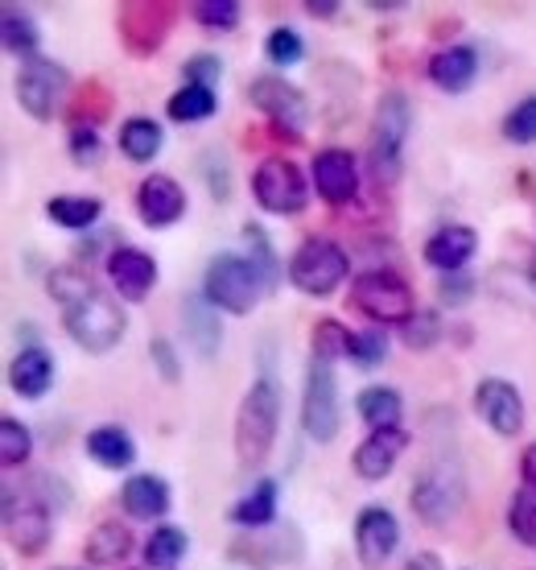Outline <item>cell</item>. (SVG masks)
<instances>
[{"label":"cell","mask_w":536,"mask_h":570,"mask_svg":"<svg viewBox=\"0 0 536 570\" xmlns=\"http://www.w3.org/2000/svg\"><path fill=\"white\" fill-rule=\"evenodd\" d=\"M306 13L310 17H335L339 13V4H306Z\"/></svg>","instance_id":"obj_51"},{"label":"cell","mask_w":536,"mask_h":570,"mask_svg":"<svg viewBox=\"0 0 536 570\" xmlns=\"http://www.w3.org/2000/svg\"><path fill=\"white\" fill-rule=\"evenodd\" d=\"M520 475H524V488H536V442H533V446H524Z\"/></svg>","instance_id":"obj_49"},{"label":"cell","mask_w":536,"mask_h":570,"mask_svg":"<svg viewBox=\"0 0 536 570\" xmlns=\"http://www.w3.org/2000/svg\"><path fill=\"white\" fill-rule=\"evenodd\" d=\"M149 352H153L157 368H161V376H166V381H178V376H182V368H178V356H173V343L170 340H153V343H149Z\"/></svg>","instance_id":"obj_48"},{"label":"cell","mask_w":536,"mask_h":570,"mask_svg":"<svg viewBox=\"0 0 536 570\" xmlns=\"http://www.w3.org/2000/svg\"><path fill=\"white\" fill-rule=\"evenodd\" d=\"M248 100L272 120V129L289 132V141H297L301 129H306V120H310L306 96L294 83H285L281 75H256L252 83H248Z\"/></svg>","instance_id":"obj_11"},{"label":"cell","mask_w":536,"mask_h":570,"mask_svg":"<svg viewBox=\"0 0 536 570\" xmlns=\"http://www.w3.org/2000/svg\"><path fill=\"white\" fill-rule=\"evenodd\" d=\"M504 137H508L512 145H533L536 141V96L520 100L508 116H504Z\"/></svg>","instance_id":"obj_42"},{"label":"cell","mask_w":536,"mask_h":570,"mask_svg":"<svg viewBox=\"0 0 536 570\" xmlns=\"http://www.w3.org/2000/svg\"><path fill=\"white\" fill-rule=\"evenodd\" d=\"M108 277H112L116 294L125 302H145L149 289L157 285V261L145 253V248H132V244H120L108 253Z\"/></svg>","instance_id":"obj_15"},{"label":"cell","mask_w":536,"mask_h":570,"mask_svg":"<svg viewBox=\"0 0 536 570\" xmlns=\"http://www.w3.org/2000/svg\"><path fill=\"white\" fill-rule=\"evenodd\" d=\"M405 570H441L438 554H413L409 562H405Z\"/></svg>","instance_id":"obj_50"},{"label":"cell","mask_w":536,"mask_h":570,"mask_svg":"<svg viewBox=\"0 0 536 570\" xmlns=\"http://www.w3.org/2000/svg\"><path fill=\"white\" fill-rule=\"evenodd\" d=\"M508 529L512 538L536 550V488H520L508 504Z\"/></svg>","instance_id":"obj_36"},{"label":"cell","mask_w":536,"mask_h":570,"mask_svg":"<svg viewBox=\"0 0 536 570\" xmlns=\"http://www.w3.org/2000/svg\"><path fill=\"white\" fill-rule=\"evenodd\" d=\"M190 13H195L198 26H207L211 33H227V29L240 26L244 9L236 4V0H202V4H195Z\"/></svg>","instance_id":"obj_40"},{"label":"cell","mask_w":536,"mask_h":570,"mask_svg":"<svg viewBox=\"0 0 536 570\" xmlns=\"http://www.w3.org/2000/svg\"><path fill=\"white\" fill-rule=\"evenodd\" d=\"M347 253L326 236H310L297 244V253L289 257V282L301 289L306 298H330L343 282H347Z\"/></svg>","instance_id":"obj_4"},{"label":"cell","mask_w":536,"mask_h":570,"mask_svg":"<svg viewBox=\"0 0 536 570\" xmlns=\"http://www.w3.org/2000/svg\"><path fill=\"white\" fill-rule=\"evenodd\" d=\"M400 335H405V343H409V347H417V352H421V347H434V343L441 340L438 314H434V311H417L409 323L400 327Z\"/></svg>","instance_id":"obj_43"},{"label":"cell","mask_w":536,"mask_h":570,"mask_svg":"<svg viewBox=\"0 0 536 570\" xmlns=\"http://www.w3.org/2000/svg\"><path fill=\"white\" fill-rule=\"evenodd\" d=\"M173 17H178V9L166 4V0H137V4H125V9L116 13L120 42L141 58L153 55V50H161V42L170 38Z\"/></svg>","instance_id":"obj_12"},{"label":"cell","mask_w":536,"mask_h":570,"mask_svg":"<svg viewBox=\"0 0 536 570\" xmlns=\"http://www.w3.org/2000/svg\"><path fill=\"white\" fill-rule=\"evenodd\" d=\"M351 302L376 323V327H405L413 314H417L413 289L388 269L359 273L351 282Z\"/></svg>","instance_id":"obj_5"},{"label":"cell","mask_w":536,"mask_h":570,"mask_svg":"<svg viewBox=\"0 0 536 570\" xmlns=\"http://www.w3.org/2000/svg\"><path fill=\"white\" fill-rule=\"evenodd\" d=\"M71 100V71L54 62V58H29L17 71V104L26 108L33 120H54Z\"/></svg>","instance_id":"obj_7"},{"label":"cell","mask_w":536,"mask_h":570,"mask_svg":"<svg viewBox=\"0 0 536 570\" xmlns=\"http://www.w3.org/2000/svg\"><path fill=\"white\" fill-rule=\"evenodd\" d=\"M347 356H351L359 368H376V364H384V356H388V335H384V327L355 331L351 352H347Z\"/></svg>","instance_id":"obj_41"},{"label":"cell","mask_w":536,"mask_h":570,"mask_svg":"<svg viewBox=\"0 0 536 570\" xmlns=\"http://www.w3.org/2000/svg\"><path fill=\"white\" fill-rule=\"evenodd\" d=\"M161 145H166V132H161V125L149 120V116H132V120L120 125V154H125L128 161H137V166L153 161V157L161 154Z\"/></svg>","instance_id":"obj_26"},{"label":"cell","mask_w":536,"mask_h":570,"mask_svg":"<svg viewBox=\"0 0 536 570\" xmlns=\"http://www.w3.org/2000/svg\"><path fill=\"white\" fill-rule=\"evenodd\" d=\"M400 414H405V401L396 389L371 385L359 393V417H364L371 430H393L400 426Z\"/></svg>","instance_id":"obj_31"},{"label":"cell","mask_w":536,"mask_h":570,"mask_svg":"<svg viewBox=\"0 0 536 570\" xmlns=\"http://www.w3.org/2000/svg\"><path fill=\"white\" fill-rule=\"evenodd\" d=\"M87 294H96V285H91V277H87L83 269L67 265V269L50 273V298H54L62 311H67V306H75V302H83Z\"/></svg>","instance_id":"obj_37"},{"label":"cell","mask_w":536,"mask_h":570,"mask_svg":"<svg viewBox=\"0 0 536 570\" xmlns=\"http://www.w3.org/2000/svg\"><path fill=\"white\" fill-rule=\"evenodd\" d=\"M479 236L466 228V224H446L425 240V261L438 273H463V265L475 257Z\"/></svg>","instance_id":"obj_20"},{"label":"cell","mask_w":536,"mask_h":570,"mask_svg":"<svg viewBox=\"0 0 536 570\" xmlns=\"http://www.w3.org/2000/svg\"><path fill=\"white\" fill-rule=\"evenodd\" d=\"M314 186H318V199L330 207L351 203L359 190V166H355L351 149H322L314 157Z\"/></svg>","instance_id":"obj_16"},{"label":"cell","mask_w":536,"mask_h":570,"mask_svg":"<svg viewBox=\"0 0 536 570\" xmlns=\"http://www.w3.org/2000/svg\"><path fill=\"white\" fill-rule=\"evenodd\" d=\"M128 550H132V533H128V525H120V521H103V525H96L83 546V554L91 567H116V562H125L128 558Z\"/></svg>","instance_id":"obj_27"},{"label":"cell","mask_w":536,"mask_h":570,"mask_svg":"<svg viewBox=\"0 0 536 570\" xmlns=\"http://www.w3.org/2000/svg\"><path fill=\"white\" fill-rule=\"evenodd\" d=\"M260 273L248 257L240 253H219V257L207 265V277H202V298L211 302L215 311H227V314H248L256 311V302H260Z\"/></svg>","instance_id":"obj_3"},{"label":"cell","mask_w":536,"mask_h":570,"mask_svg":"<svg viewBox=\"0 0 536 570\" xmlns=\"http://www.w3.org/2000/svg\"><path fill=\"white\" fill-rule=\"evenodd\" d=\"M0 38H4V50L9 55H17L21 62H29V58H38V46H42V29H38V21L29 13H21V9H4V17H0Z\"/></svg>","instance_id":"obj_28"},{"label":"cell","mask_w":536,"mask_h":570,"mask_svg":"<svg viewBox=\"0 0 536 570\" xmlns=\"http://www.w3.org/2000/svg\"><path fill=\"white\" fill-rule=\"evenodd\" d=\"M33 451V439H29V430L17 422V417H4L0 422V463L4 468H21Z\"/></svg>","instance_id":"obj_39"},{"label":"cell","mask_w":536,"mask_h":570,"mask_svg":"<svg viewBox=\"0 0 536 570\" xmlns=\"http://www.w3.org/2000/svg\"><path fill=\"white\" fill-rule=\"evenodd\" d=\"M413 129V104L400 91H384V100L376 104V120H371V174L376 183L393 186L400 178V157H405V141Z\"/></svg>","instance_id":"obj_2"},{"label":"cell","mask_w":536,"mask_h":570,"mask_svg":"<svg viewBox=\"0 0 536 570\" xmlns=\"http://www.w3.org/2000/svg\"><path fill=\"white\" fill-rule=\"evenodd\" d=\"M202 178H207V186H211L215 203L231 199V170H227L224 154H215V149H207V154H202Z\"/></svg>","instance_id":"obj_44"},{"label":"cell","mask_w":536,"mask_h":570,"mask_svg":"<svg viewBox=\"0 0 536 570\" xmlns=\"http://www.w3.org/2000/svg\"><path fill=\"white\" fill-rule=\"evenodd\" d=\"M99 154H103V145H99L96 129H71V157L79 166H96Z\"/></svg>","instance_id":"obj_47"},{"label":"cell","mask_w":536,"mask_h":570,"mask_svg":"<svg viewBox=\"0 0 536 570\" xmlns=\"http://www.w3.org/2000/svg\"><path fill=\"white\" fill-rule=\"evenodd\" d=\"M265 55H268L272 67H297V62L306 58V42H301V33H297V29L277 26L272 33H268Z\"/></svg>","instance_id":"obj_38"},{"label":"cell","mask_w":536,"mask_h":570,"mask_svg":"<svg viewBox=\"0 0 536 570\" xmlns=\"http://www.w3.org/2000/svg\"><path fill=\"white\" fill-rule=\"evenodd\" d=\"M87 451H91V459H96L99 468H108V471H120L137 463V442L128 439V430H120V426H96L87 434Z\"/></svg>","instance_id":"obj_25"},{"label":"cell","mask_w":536,"mask_h":570,"mask_svg":"<svg viewBox=\"0 0 536 570\" xmlns=\"http://www.w3.org/2000/svg\"><path fill=\"white\" fill-rule=\"evenodd\" d=\"M466 500L463 468L454 459H434L413 484V509L425 525H446Z\"/></svg>","instance_id":"obj_8"},{"label":"cell","mask_w":536,"mask_h":570,"mask_svg":"<svg viewBox=\"0 0 536 570\" xmlns=\"http://www.w3.org/2000/svg\"><path fill=\"white\" fill-rule=\"evenodd\" d=\"M528 277H533V285H536V261H533V269H528Z\"/></svg>","instance_id":"obj_52"},{"label":"cell","mask_w":536,"mask_h":570,"mask_svg":"<svg viewBox=\"0 0 536 570\" xmlns=\"http://www.w3.org/2000/svg\"><path fill=\"white\" fill-rule=\"evenodd\" d=\"M405 446H409V434L400 426L393 430H371L359 446H355V471L364 475V480H384V475H393L396 459L405 455Z\"/></svg>","instance_id":"obj_19"},{"label":"cell","mask_w":536,"mask_h":570,"mask_svg":"<svg viewBox=\"0 0 536 570\" xmlns=\"http://www.w3.org/2000/svg\"><path fill=\"white\" fill-rule=\"evenodd\" d=\"M186 71V83H198V87H215L224 79V62L215 55H195L190 62L182 67Z\"/></svg>","instance_id":"obj_45"},{"label":"cell","mask_w":536,"mask_h":570,"mask_svg":"<svg viewBox=\"0 0 536 570\" xmlns=\"http://www.w3.org/2000/svg\"><path fill=\"white\" fill-rule=\"evenodd\" d=\"M470 294H475V282L466 273H441V285H438L441 306H466Z\"/></svg>","instance_id":"obj_46"},{"label":"cell","mask_w":536,"mask_h":570,"mask_svg":"<svg viewBox=\"0 0 536 570\" xmlns=\"http://www.w3.org/2000/svg\"><path fill=\"white\" fill-rule=\"evenodd\" d=\"M301 426L314 442H335L339 434V385L326 360H310L301 393Z\"/></svg>","instance_id":"obj_10"},{"label":"cell","mask_w":536,"mask_h":570,"mask_svg":"<svg viewBox=\"0 0 536 570\" xmlns=\"http://www.w3.org/2000/svg\"><path fill=\"white\" fill-rule=\"evenodd\" d=\"M231 521L240 529H265L277 521V480H260L248 497L231 509Z\"/></svg>","instance_id":"obj_29"},{"label":"cell","mask_w":536,"mask_h":570,"mask_svg":"<svg viewBox=\"0 0 536 570\" xmlns=\"http://www.w3.org/2000/svg\"><path fill=\"white\" fill-rule=\"evenodd\" d=\"M310 347H314V360H343L351 352V331L343 327L339 318H318L310 331Z\"/></svg>","instance_id":"obj_35"},{"label":"cell","mask_w":536,"mask_h":570,"mask_svg":"<svg viewBox=\"0 0 536 570\" xmlns=\"http://www.w3.org/2000/svg\"><path fill=\"white\" fill-rule=\"evenodd\" d=\"M182 327H186V340L195 347L202 360H211L219 352V343H224V327H219V314L215 306L202 294H190L182 302Z\"/></svg>","instance_id":"obj_23"},{"label":"cell","mask_w":536,"mask_h":570,"mask_svg":"<svg viewBox=\"0 0 536 570\" xmlns=\"http://www.w3.org/2000/svg\"><path fill=\"white\" fill-rule=\"evenodd\" d=\"M4 533H9V546H13L21 558H38L50 546V513L46 504H13L4 509Z\"/></svg>","instance_id":"obj_18"},{"label":"cell","mask_w":536,"mask_h":570,"mask_svg":"<svg viewBox=\"0 0 536 570\" xmlns=\"http://www.w3.org/2000/svg\"><path fill=\"white\" fill-rule=\"evenodd\" d=\"M244 244H248V261L256 265L265 289H277V282H281V265H277V253H272L268 232L260 228V224H248V228H244Z\"/></svg>","instance_id":"obj_34"},{"label":"cell","mask_w":536,"mask_h":570,"mask_svg":"<svg viewBox=\"0 0 536 570\" xmlns=\"http://www.w3.org/2000/svg\"><path fill=\"white\" fill-rule=\"evenodd\" d=\"M137 212H141L149 228H170V224H178L186 215V190L170 174H149L137 186Z\"/></svg>","instance_id":"obj_17"},{"label":"cell","mask_w":536,"mask_h":570,"mask_svg":"<svg viewBox=\"0 0 536 570\" xmlns=\"http://www.w3.org/2000/svg\"><path fill=\"white\" fill-rule=\"evenodd\" d=\"M252 195L268 215H297L310 203L306 178H301V170H297L294 161H285V157H265V161L256 166Z\"/></svg>","instance_id":"obj_9"},{"label":"cell","mask_w":536,"mask_h":570,"mask_svg":"<svg viewBox=\"0 0 536 570\" xmlns=\"http://www.w3.org/2000/svg\"><path fill=\"white\" fill-rule=\"evenodd\" d=\"M429 79L450 91V96H463L470 91V83L479 79V55L470 46H450V50H438L429 58Z\"/></svg>","instance_id":"obj_21"},{"label":"cell","mask_w":536,"mask_h":570,"mask_svg":"<svg viewBox=\"0 0 536 570\" xmlns=\"http://www.w3.org/2000/svg\"><path fill=\"white\" fill-rule=\"evenodd\" d=\"M120 500H125L128 517H141V521H153V517H166L170 509V484L145 471V475H132L125 488H120Z\"/></svg>","instance_id":"obj_24"},{"label":"cell","mask_w":536,"mask_h":570,"mask_svg":"<svg viewBox=\"0 0 536 570\" xmlns=\"http://www.w3.org/2000/svg\"><path fill=\"white\" fill-rule=\"evenodd\" d=\"M46 215L54 219L58 228L91 232V228H96V219L103 215V203L87 199V195H58V199L46 203Z\"/></svg>","instance_id":"obj_30"},{"label":"cell","mask_w":536,"mask_h":570,"mask_svg":"<svg viewBox=\"0 0 536 570\" xmlns=\"http://www.w3.org/2000/svg\"><path fill=\"white\" fill-rule=\"evenodd\" d=\"M215 108H219V96H215V87H198V83L178 87V91L170 96V104H166L170 120H178V125H190V120H207V116H215Z\"/></svg>","instance_id":"obj_32"},{"label":"cell","mask_w":536,"mask_h":570,"mask_svg":"<svg viewBox=\"0 0 536 570\" xmlns=\"http://www.w3.org/2000/svg\"><path fill=\"white\" fill-rule=\"evenodd\" d=\"M396 546H400V525H396V517L380 504H371L359 513L355 521V550H359V562L367 570H380L388 558L396 554Z\"/></svg>","instance_id":"obj_14"},{"label":"cell","mask_w":536,"mask_h":570,"mask_svg":"<svg viewBox=\"0 0 536 570\" xmlns=\"http://www.w3.org/2000/svg\"><path fill=\"white\" fill-rule=\"evenodd\" d=\"M475 410H479L483 422H487L495 434H504V439H512V434L524 430V397H520V389L512 385V381H504V376L479 381V389H475Z\"/></svg>","instance_id":"obj_13"},{"label":"cell","mask_w":536,"mask_h":570,"mask_svg":"<svg viewBox=\"0 0 536 570\" xmlns=\"http://www.w3.org/2000/svg\"><path fill=\"white\" fill-rule=\"evenodd\" d=\"M277 426H281V393L268 376H260L244 393L240 414H236V459L244 468L265 463L272 442H277Z\"/></svg>","instance_id":"obj_1"},{"label":"cell","mask_w":536,"mask_h":570,"mask_svg":"<svg viewBox=\"0 0 536 570\" xmlns=\"http://www.w3.org/2000/svg\"><path fill=\"white\" fill-rule=\"evenodd\" d=\"M50 381H54V356L46 347H38V343L21 347L13 356V364H9V385L29 401L42 397L46 389H50Z\"/></svg>","instance_id":"obj_22"},{"label":"cell","mask_w":536,"mask_h":570,"mask_svg":"<svg viewBox=\"0 0 536 570\" xmlns=\"http://www.w3.org/2000/svg\"><path fill=\"white\" fill-rule=\"evenodd\" d=\"M186 533L178 525H161V529H153V538L145 542V562L149 567H157V570H170V567H178L186 558Z\"/></svg>","instance_id":"obj_33"},{"label":"cell","mask_w":536,"mask_h":570,"mask_svg":"<svg viewBox=\"0 0 536 570\" xmlns=\"http://www.w3.org/2000/svg\"><path fill=\"white\" fill-rule=\"evenodd\" d=\"M62 323H67V335L83 352H91V356H108L116 343L125 340V327H128L125 311L112 298H103V294H87L83 302L67 306Z\"/></svg>","instance_id":"obj_6"}]
</instances>
